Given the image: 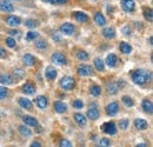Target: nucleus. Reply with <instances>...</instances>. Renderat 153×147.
<instances>
[{
  "mask_svg": "<svg viewBox=\"0 0 153 147\" xmlns=\"http://www.w3.org/2000/svg\"><path fill=\"white\" fill-rule=\"evenodd\" d=\"M31 146L32 147H40L41 146V143H39V141H33V143L31 144Z\"/></svg>",
  "mask_w": 153,
  "mask_h": 147,
  "instance_id": "obj_48",
  "label": "nucleus"
},
{
  "mask_svg": "<svg viewBox=\"0 0 153 147\" xmlns=\"http://www.w3.org/2000/svg\"><path fill=\"white\" fill-rule=\"evenodd\" d=\"M137 146H140V147H144V146H146V145H145V144H138V145H137Z\"/></svg>",
  "mask_w": 153,
  "mask_h": 147,
  "instance_id": "obj_51",
  "label": "nucleus"
},
{
  "mask_svg": "<svg viewBox=\"0 0 153 147\" xmlns=\"http://www.w3.org/2000/svg\"><path fill=\"white\" fill-rule=\"evenodd\" d=\"M14 74H17V78L18 79H21L24 76V72L21 70H14Z\"/></svg>",
  "mask_w": 153,
  "mask_h": 147,
  "instance_id": "obj_46",
  "label": "nucleus"
},
{
  "mask_svg": "<svg viewBox=\"0 0 153 147\" xmlns=\"http://www.w3.org/2000/svg\"><path fill=\"white\" fill-rule=\"evenodd\" d=\"M53 38H54V39H56L57 41H60V38L58 37V36H54V37H53Z\"/></svg>",
  "mask_w": 153,
  "mask_h": 147,
  "instance_id": "obj_50",
  "label": "nucleus"
},
{
  "mask_svg": "<svg viewBox=\"0 0 153 147\" xmlns=\"http://www.w3.org/2000/svg\"><path fill=\"white\" fill-rule=\"evenodd\" d=\"M94 21H96V24L98 26H104L106 24V19L100 12H97L94 14Z\"/></svg>",
  "mask_w": 153,
  "mask_h": 147,
  "instance_id": "obj_28",
  "label": "nucleus"
},
{
  "mask_svg": "<svg viewBox=\"0 0 153 147\" xmlns=\"http://www.w3.org/2000/svg\"><path fill=\"white\" fill-rule=\"evenodd\" d=\"M102 131H104V133H106V134L114 135L115 133H117V127H115L114 122L110 121V122H105V124L102 125Z\"/></svg>",
  "mask_w": 153,
  "mask_h": 147,
  "instance_id": "obj_8",
  "label": "nucleus"
},
{
  "mask_svg": "<svg viewBox=\"0 0 153 147\" xmlns=\"http://www.w3.org/2000/svg\"><path fill=\"white\" fill-rule=\"evenodd\" d=\"M131 78H132L134 84H137V85H144L147 81H150L151 74H150V72H147L145 70H135L131 74Z\"/></svg>",
  "mask_w": 153,
  "mask_h": 147,
  "instance_id": "obj_1",
  "label": "nucleus"
},
{
  "mask_svg": "<svg viewBox=\"0 0 153 147\" xmlns=\"http://www.w3.org/2000/svg\"><path fill=\"white\" fill-rule=\"evenodd\" d=\"M6 24L11 27H16V26H19L21 24V20L19 17H16V16H8L6 18Z\"/></svg>",
  "mask_w": 153,
  "mask_h": 147,
  "instance_id": "obj_13",
  "label": "nucleus"
},
{
  "mask_svg": "<svg viewBox=\"0 0 153 147\" xmlns=\"http://www.w3.org/2000/svg\"><path fill=\"white\" fill-rule=\"evenodd\" d=\"M128 125H130V121H128L127 119H121V120L119 121V128L123 129V131L127 129Z\"/></svg>",
  "mask_w": 153,
  "mask_h": 147,
  "instance_id": "obj_35",
  "label": "nucleus"
},
{
  "mask_svg": "<svg viewBox=\"0 0 153 147\" xmlns=\"http://www.w3.org/2000/svg\"><path fill=\"white\" fill-rule=\"evenodd\" d=\"M91 1H97V0H91Z\"/></svg>",
  "mask_w": 153,
  "mask_h": 147,
  "instance_id": "obj_52",
  "label": "nucleus"
},
{
  "mask_svg": "<svg viewBox=\"0 0 153 147\" xmlns=\"http://www.w3.org/2000/svg\"><path fill=\"white\" fill-rule=\"evenodd\" d=\"M90 93H91V95H93V97H98V95H100V93H101V87L98 86V85H93V86H91V88H90Z\"/></svg>",
  "mask_w": 153,
  "mask_h": 147,
  "instance_id": "obj_32",
  "label": "nucleus"
},
{
  "mask_svg": "<svg viewBox=\"0 0 153 147\" xmlns=\"http://www.w3.org/2000/svg\"><path fill=\"white\" fill-rule=\"evenodd\" d=\"M134 127L138 131H144L149 128V122L144 119H135L134 120Z\"/></svg>",
  "mask_w": 153,
  "mask_h": 147,
  "instance_id": "obj_12",
  "label": "nucleus"
},
{
  "mask_svg": "<svg viewBox=\"0 0 153 147\" xmlns=\"http://www.w3.org/2000/svg\"><path fill=\"white\" fill-rule=\"evenodd\" d=\"M22 62L25 66H33L36 64V58L30 53H26L22 56Z\"/></svg>",
  "mask_w": 153,
  "mask_h": 147,
  "instance_id": "obj_18",
  "label": "nucleus"
},
{
  "mask_svg": "<svg viewBox=\"0 0 153 147\" xmlns=\"http://www.w3.org/2000/svg\"><path fill=\"white\" fill-rule=\"evenodd\" d=\"M6 45L8 46V47H11V48H13V47H16V45H17V42H16V39H13V38H6Z\"/></svg>",
  "mask_w": 153,
  "mask_h": 147,
  "instance_id": "obj_40",
  "label": "nucleus"
},
{
  "mask_svg": "<svg viewBox=\"0 0 153 147\" xmlns=\"http://www.w3.org/2000/svg\"><path fill=\"white\" fill-rule=\"evenodd\" d=\"M18 104H19L20 107L24 108V110H26V111L32 110V102H31L27 98H19Z\"/></svg>",
  "mask_w": 153,
  "mask_h": 147,
  "instance_id": "obj_15",
  "label": "nucleus"
},
{
  "mask_svg": "<svg viewBox=\"0 0 153 147\" xmlns=\"http://www.w3.org/2000/svg\"><path fill=\"white\" fill-rule=\"evenodd\" d=\"M141 106H143V108H144V111H145L146 113H149V114H152L153 105H152V101H151V100H147V99H145V100L141 102Z\"/></svg>",
  "mask_w": 153,
  "mask_h": 147,
  "instance_id": "obj_25",
  "label": "nucleus"
},
{
  "mask_svg": "<svg viewBox=\"0 0 153 147\" xmlns=\"http://www.w3.org/2000/svg\"><path fill=\"white\" fill-rule=\"evenodd\" d=\"M121 101H123V104H124L126 107H132L134 105V101L132 100V98L128 97V95H124V97L121 98Z\"/></svg>",
  "mask_w": 153,
  "mask_h": 147,
  "instance_id": "obj_30",
  "label": "nucleus"
},
{
  "mask_svg": "<svg viewBox=\"0 0 153 147\" xmlns=\"http://www.w3.org/2000/svg\"><path fill=\"white\" fill-rule=\"evenodd\" d=\"M22 121L25 125H28V126H32V127H37L39 125L38 120L34 118V117H31V115H24L22 118Z\"/></svg>",
  "mask_w": 153,
  "mask_h": 147,
  "instance_id": "obj_11",
  "label": "nucleus"
},
{
  "mask_svg": "<svg viewBox=\"0 0 153 147\" xmlns=\"http://www.w3.org/2000/svg\"><path fill=\"white\" fill-rule=\"evenodd\" d=\"M60 32L65 36H72L76 32V26L71 22H65L60 26Z\"/></svg>",
  "mask_w": 153,
  "mask_h": 147,
  "instance_id": "obj_4",
  "label": "nucleus"
},
{
  "mask_svg": "<svg viewBox=\"0 0 153 147\" xmlns=\"http://www.w3.org/2000/svg\"><path fill=\"white\" fill-rule=\"evenodd\" d=\"M74 18L79 22H86L88 21V16L84 12H74Z\"/></svg>",
  "mask_w": 153,
  "mask_h": 147,
  "instance_id": "obj_27",
  "label": "nucleus"
},
{
  "mask_svg": "<svg viewBox=\"0 0 153 147\" xmlns=\"http://www.w3.org/2000/svg\"><path fill=\"white\" fill-rule=\"evenodd\" d=\"M54 110H56V112L59 113V114L66 113V111H67V105H66L65 102H62V101H56V102H54Z\"/></svg>",
  "mask_w": 153,
  "mask_h": 147,
  "instance_id": "obj_20",
  "label": "nucleus"
},
{
  "mask_svg": "<svg viewBox=\"0 0 153 147\" xmlns=\"http://www.w3.org/2000/svg\"><path fill=\"white\" fill-rule=\"evenodd\" d=\"M76 73L79 74L80 76H88V75H91V74L93 73V68H92V66H90V65L82 64V65L78 66Z\"/></svg>",
  "mask_w": 153,
  "mask_h": 147,
  "instance_id": "obj_5",
  "label": "nucleus"
},
{
  "mask_svg": "<svg viewBox=\"0 0 153 147\" xmlns=\"http://www.w3.org/2000/svg\"><path fill=\"white\" fill-rule=\"evenodd\" d=\"M36 46L38 47L39 50H44V48L47 47V41L44 40V39H40V40H38V41L36 42Z\"/></svg>",
  "mask_w": 153,
  "mask_h": 147,
  "instance_id": "obj_37",
  "label": "nucleus"
},
{
  "mask_svg": "<svg viewBox=\"0 0 153 147\" xmlns=\"http://www.w3.org/2000/svg\"><path fill=\"white\" fill-rule=\"evenodd\" d=\"M73 107L76 108V110H81V108L84 107V102H82L80 99H76V100L73 101Z\"/></svg>",
  "mask_w": 153,
  "mask_h": 147,
  "instance_id": "obj_41",
  "label": "nucleus"
},
{
  "mask_svg": "<svg viewBox=\"0 0 153 147\" xmlns=\"http://www.w3.org/2000/svg\"><path fill=\"white\" fill-rule=\"evenodd\" d=\"M98 144H99V146L107 147L111 145V141H110V139H107V138H102V139H100V140L98 141Z\"/></svg>",
  "mask_w": 153,
  "mask_h": 147,
  "instance_id": "obj_39",
  "label": "nucleus"
},
{
  "mask_svg": "<svg viewBox=\"0 0 153 147\" xmlns=\"http://www.w3.org/2000/svg\"><path fill=\"white\" fill-rule=\"evenodd\" d=\"M93 64H94V67H96L98 71L102 72L105 70V61L101 58H96L94 61H93Z\"/></svg>",
  "mask_w": 153,
  "mask_h": 147,
  "instance_id": "obj_26",
  "label": "nucleus"
},
{
  "mask_svg": "<svg viewBox=\"0 0 153 147\" xmlns=\"http://www.w3.org/2000/svg\"><path fill=\"white\" fill-rule=\"evenodd\" d=\"M130 32H131V31H130V27H128V26H125V27L123 28V33H124L125 36H130V34H131Z\"/></svg>",
  "mask_w": 153,
  "mask_h": 147,
  "instance_id": "obj_47",
  "label": "nucleus"
},
{
  "mask_svg": "<svg viewBox=\"0 0 153 147\" xmlns=\"http://www.w3.org/2000/svg\"><path fill=\"white\" fill-rule=\"evenodd\" d=\"M100 117V112L97 108V104L90 105V110L87 111V118L91 120H97Z\"/></svg>",
  "mask_w": 153,
  "mask_h": 147,
  "instance_id": "obj_6",
  "label": "nucleus"
},
{
  "mask_svg": "<svg viewBox=\"0 0 153 147\" xmlns=\"http://www.w3.org/2000/svg\"><path fill=\"white\" fill-rule=\"evenodd\" d=\"M119 48H120V52H123L124 54H130L132 52V46L128 42H125V41L120 42Z\"/></svg>",
  "mask_w": 153,
  "mask_h": 147,
  "instance_id": "obj_23",
  "label": "nucleus"
},
{
  "mask_svg": "<svg viewBox=\"0 0 153 147\" xmlns=\"http://www.w3.org/2000/svg\"><path fill=\"white\" fill-rule=\"evenodd\" d=\"M39 36L38 32H36V31H30V32H27V34H26V40H28V41H32V40H34V39H37Z\"/></svg>",
  "mask_w": 153,
  "mask_h": 147,
  "instance_id": "obj_34",
  "label": "nucleus"
},
{
  "mask_svg": "<svg viewBox=\"0 0 153 147\" xmlns=\"http://www.w3.org/2000/svg\"><path fill=\"white\" fill-rule=\"evenodd\" d=\"M36 105L38 106L39 108L44 110V108L47 107V105H48V100H47L46 97H44V95H39V97H37V99H36Z\"/></svg>",
  "mask_w": 153,
  "mask_h": 147,
  "instance_id": "obj_14",
  "label": "nucleus"
},
{
  "mask_svg": "<svg viewBox=\"0 0 153 147\" xmlns=\"http://www.w3.org/2000/svg\"><path fill=\"white\" fill-rule=\"evenodd\" d=\"M121 8L125 12H133L135 8L134 0H121Z\"/></svg>",
  "mask_w": 153,
  "mask_h": 147,
  "instance_id": "obj_9",
  "label": "nucleus"
},
{
  "mask_svg": "<svg viewBox=\"0 0 153 147\" xmlns=\"http://www.w3.org/2000/svg\"><path fill=\"white\" fill-rule=\"evenodd\" d=\"M0 82L5 86L7 85H12L13 84V78L10 75V74H6V73H1L0 74Z\"/></svg>",
  "mask_w": 153,
  "mask_h": 147,
  "instance_id": "obj_21",
  "label": "nucleus"
},
{
  "mask_svg": "<svg viewBox=\"0 0 153 147\" xmlns=\"http://www.w3.org/2000/svg\"><path fill=\"white\" fill-rule=\"evenodd\" d=\"M60 87L64 91H72L76 86V80L72 75H65L60 79Z\"/></svg>",
  "mask_w": 153,
  "mask_h": 147,
  "instance_id": "obj_2",
  "label": "nucleus"
},
{
  "mask_svg": "<svg viewBox=\"0 0 153 147\" xmlns=\"http://www.w3.org/2000/svg\"><path fill=\"white\" fill-rule=\"evenodd\" d=\"M102 37L106 39H113L115 37V30L113 27H106L102 30Z\"/></svg>",
  "mask_w": 153,
  "mask_h": 147,
  "instance_id": "obj_22",
  "label": "nucleus"
},
{
  "mask_svg": "<svg viewBox=\"0 0 153 147\" xmlns=\"http://www.w3.org/2000/svg\"><path fill=\"white\" fill-rule=\"evenodd\" d=\"M16 1H20V0H16Z\"/></svg>",
  "mask_w": 153,
  "mask_h": 147,
  "instance_id": "obj_53",
  "label": "nucleus"
},
{
  "mask_svg": "<svg viewBox=\"0 0 153 147\" xmlns=\"http://www.w3.org/2000/svg\"><path fill=\"white\" fill-rule=\"evenodd\" d=\"M60 146H64V147H72V143L67 139H62L60 141Z\"/></svg>",
  "mask_w": 153,
  "mask_h": 147,
  "instance_id": "obj_44",
  "label": "nucleus"
},
{
  "mask_svg": "<svg viewBox=\"0 0 153 147\" xmlns=\"http://www.w3.org/2000/svg\"><path fill=\"white\" fill-rule=\"evenodd\" d=\"M73 117H74V121H76L79 126H85V125H86L87 121H86V118H85L84 114H81V113H76Z\"/></svg>",
  "mask_w": 153,
  "mask_h": 147,
  "instance_id": "obj_24",
  "label": "nucleus"
},
{
  "mask_svg": "<svg viewBox=\"0 0 153 147\" xmlns=\"http://www.w3.org/2000/svg\"><path fill=\"white\" fill-rule=\"evenodd\" d=\"M7 56V52H6V50L4 48V47H1L0 46V58L1 59H4V58H6Z\"/></svg>",
  "mask_w": 153,
  "mask_h": 147,
  "instance_id": "obj_45",
  "label": "nucleus"
},
{
  "mask_svg": "<svg viewBox=\"0 0 153 147\" xmlns=\"http://www.w3.org/2000/svg\"><path fill=\"white\" fill-rule=\"evenodd\" d=\"M76 58H78L79 60H81V61H85V60L88 59V54H87V52H85V51H79V52L76 53Z\"/></svg>",
  "mask_w": 153,
  "mask_h": 147,
  "instance_id": "obj_36",
  "label": "nucleus"
},
{
  "mask_svg": "<svg viewBox=\"0 0 153 147\" xmlns=\"http://www.w3.org/2000/svg\"><path fill=\"white\" fill-rule=\"evenodd\" d=\"M25 25L27 26V27H30V28H34V27H37L39 24L37 20H34V19H26L25 20Z\"/></svg>",
  "mask_w": 153,
  "mask_h": 147,
  "instance_id": "obj_33",
  "label": "nucleus"
},
{
  "mask_svg": "<svg viewBox=\"0 0 153 147\" xmlns=\"http://www.w3.org/2000/svg\"><path fill=\"white\" fill-rule=\"evenodd\" d=\"M7 93H8V90H7L6 87L0 86V100L5 99V98H6V95H7Z\"/></svg>",
  "mask_w": 153,
  "mask_h": 147,
  "instance_id": "obj_43",
  "label": "nucleus"
},
{
  "mask_svg": "<svg viewBox=\"0 0 153 147\" xmlns=\"http://www.w3.org/2000/svg\"><path fill=\"white\" fill-rule=\"evenodd\" d=\"M17 33H19V32H18V31H16V30L10 31V34H12V36H14V34H17Z\"/></svg>",
  "mask_w": 153,
  "mask_h": 147,
  "instance_id": "obj_49",
  "label": "nucleus"
},
{
  "mask_svg": "<svg viewBox=\"0 0 153 147\" xmlns=\"http://www.w3.org/2000/svg\"><path fill=\"white\" fill-rule=\"evenodd\" d=\"M44 2H48V4H53V5H61V4H66L67 0H41Z\"/></svg>",
  "mask_w": 153,
  "mask_h": 147,
  "instance_id": "obj_42",
  "label": "nucleus"
},
{
  "mask_svg": "<svg viewBox=\"0 0 153 147\" xmlns=\"http://www.w3.org/2000/svg\"><path fill=\"white\" fill-rule=\"evenodd\" d=\"M19 132L22 137H26V138H28V137H31V135H32L31 129L28 128V127H26V126H24V125L19 126Z\"/></svg>",
  "mask_w": 153,
  "mask_h": 147,
  "instance_id": "obj_29",
  "label": "nucleus"
},
{
  "mask_svg": "<svg viewBox=\"0 0 153 147\" xmlns=\"http://www.w3.org/2000/svg\"><path fill=\"white\" fill-rule=\"evenodd\" d=\"M21 91H22V93H25V94H27V95H31V94H34V93H36V87H34L33 84L26 82V84L21 87Z\"/></svg>",
  "mask_w": 153,
  "mask_h": 147,
  "instance_id": "obj_16",
  "label": "nucleus"
},
{
  "mask_svg": "<svg viewBox=\"0 0 153 147\" xmlns=\"http://www.w3.org/2000/svg\"><path fill=\"white\" fill-rule=\"evenodd\" d=\"M144 17L147 19L149 21H152V19H153L152 10H151V8H145V10H144Z\"/></svg>",
  "mask_w": 153,
  "mask_h": 147,
  "instance_id": "obj_38",
  "label": "nucleus"
},
{
  "mask_svg": "<svg viewBox=\"0 0 153 147\" xmlns=\"http://www.w3.org/2000/svg\"><path fill=\"white\" fill-rule=\"evenodd\" d=\"M0 10L2 12H6V13H11L14 11V6L12 5V2L10 0H2L0 2Z\"/></svg>",
  "mask_w": 153,
  "mask_h": 147,
  "instance_id": "obj_10",
  "label": "nucleus"
},
{
  "mask_svg": "<svg viewBox=\"0 0 153 147\" xmlns=\"http://www.w3.org/2000/svg\"><path fill=\"white\" fill-rule=\"evenodd\" d=\"M52 61L58 65V66H64V65H66V62H67V59H66V56L64 53H61V52H56V53H53L52 54Z\"/></svg>",
  "mask_w": 153,
  "mask_h": 147,
  "instance_id": "obj_3",
  "label": "nucleus"
},
{
  "mask_svg": "<svg viewBox=\"0 0 153 147\" xmlns=\"http://www.w3.org/2000/svg\"><path fill=\"white\" fill-rule=\"evenodd\" d=\"M57 70L56 68H53L52 66H48L47 68H46V71H45V76H46V79H48V80H53V79H56L57 78Z\"/></svg>",
  "mask_w": 153,
  "mask_h": 147,
  "instance_id": "obj_19",
  "label": "nucleus"
},
{
  "mask_svg": "<svg viewBox=\"0 0 153 147\" xmlns=\"http://www.w3.org/2000/svg\"><path fill=\"white\" fill-rule=\"evenodd\" d=\"M118 90H119V85L118 84H115V82H112V84H110L108 86H107V92L110 93V94H117L118 93Z\"/></svg>",
  "mask_w": 153,
  "mask_h": 147,
  "instance_id": "obj_31",
  "label": "nucleus"
},
{
  "mask_svg": "<svg viewBox=\"0 0 153 147\" xmlns=\"http://www.w3.org/2000/svg\"><path fill=\"white\" fill-rule=\"evenodd\" d=\"M105 62H106V65L110 67V68H113L117 66V62H118V56L115 54H108L107 55V58H106V60H105Z\"/></svg>",
  "mask_w": 153,
  "mask_h": 147,
  "instance_id": "obj_17",
  "label": "nucleus"
},
{
  "mask_svg": "<svg viewBox=\"0 0 153 147\" xmlns=\"http://www.w3.org/2000/svg\"><path fill=\"white\" fill-rule=\"evenodd\" d=\"M105 111H106V113H107V115H110V117H114L115 114L118 113V111H119V105H118V102H110L106 107H105Z\"/></svg>",
  "mask_w": 153,
  "mask_h": 147,
  "instance_id": "obj_7",
  "label": "nucleus"
}]
</instances>
